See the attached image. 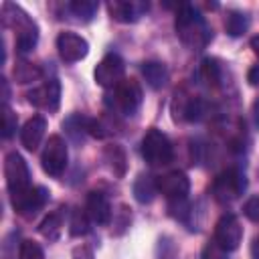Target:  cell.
Returning <instances> with one entry per match:
<instances>
[{"label": "cell", "instance_id": "6da1fadb", "mask_svg": "<svg viewBox=\"0 0 259 259\" xmlns=\"http://www.w3.org/2000/svg\"><path fill=\"white\" fill-rule=\"evenodd\" d=\"M174 28L180 38V42L192 51L204 49L210 38H212V28L208 26L206 18L198 12V8L190 2L178 4L176 18H174Z\"/></svg>", "mask_w": 259, "mask_h": 259}, {"label": "cell", "instance_id": "7a4b0ae2", "mask_svg": "<svg viewBox=\"0 0 259 259\" xmlns=\"http://www.w3.org/2000/svg\"><path fill=\"white\" fill-rule=\"evenodd\" d=\"M2 22H4V26L12 28L16 32V51L18 53H30L36 47V42H38V26L18 4L4 2V6H2Z\"/></svg>", "mask_w": 259, "mask_h": 259}, {"label": "cell", "instance_id": "3957f363", "mask_svg": "<svg viewBox=\"0 0 259 259\" xmlns=\"http://www.w3.org/2000/svg\"><path fill=\"white\" fill-rule=\"evenodd\" d=\"M142 156L150 166H166L174 158L172 142L162 130L150 127L142 138Z\"/></svg>", "mask_w": 259, "mask_h": 259}, {"label": "cell", "instance_id": "277c9868", "mask_svg": "<svg viewBox=\"0 0 259 259\" xmlns=\"http://www.w3.org/2000/svg\"><path fill=\"white\" fill-rule=\"evenodd\" d=\"M245 190H247V176L239 168H227L225 172H221L214 178V182L210 186L214 200L221 204H229V202L241 198Z\"/></svg>", "mask_w": 259, "mask_h": 259}, {"label": "cell", "instance_id": "5b68a950", "mask_svg": "<svg viewBox=\"0 0 259 259\" xmlns=\"http://www.w3.org/2000/svg\"><path fill=\"white\" fill-rule=\"evenodd\" d=\"M4 178L10 196H18L30 188V170L18 152H10L4 158Z\"/></svg>", "mask_w": 259, "mask_h": 259}, {"label": "cell", "instance_id": "8992f818", "mask_svg": "<svg viewBox=\"0 0 259 259\" xmlns=\"http://www.w3.org/2000/svg\"><path fill=\"white\" fill-rule=\"evenodd\" d=\"M67 162H69V150H67V142L61 138V136H49L47 144H45V150L40 154V164H42V170L53 176V178H59L65 168H67Z\"/></svg>", "mask_w": 259, "mask_h": 259}, {"label": "cell", "instance_id": "52a82bcc", "mask_svg": "<svg viewBox=\"0 0 259 259\" xmlns=\"http://www.w3.org/2000/svg\"><path fill=\"white\" fill-rule=\"evenodd\" d=\"M144 101V93L142 87L136 79H123L115 89H113V103L117 107V111H121L123 115H136L138 109L142 107Z\"/></svg>", "mask_w": 259, "mask_h": 259}, {"label": "cell", "instance_id": "ba28073f", "mask_svg": "<svg viewBox=\"0 0 259 259\" xmlns=\"http://www.w3.org/2000/svg\"><path fill=\"white\" fill-rule=\"evenodd\" d=\"M123 73H125V65H123V59L117 55V53H107L95 67L93 71V77H95V83L109 89V87H117L121 81H123Z\"/></svg>", "mask_w": 259, "mask_h": 259}, {"label": "cell", "instance_id": "9c48e42d", "mask_svg": "<svg viewBox=\"0 0 259 259\" xmlns=\"http://www.w3.org/2000/svg\"><path fill=\"white\" fill-rule=\"evenodd\" d=\"M243 241V227L235 214H223L214 227V243L225 251H235Z\"/></svg>", "mask_w": 259, "mask_h": 259}, {"label": "cell", "instance_id": "30bf717a", "mask_svg": "<svg viewBox=\"0 0 259 259\" xmlns=\"http://www.w3.org/2000/svg\"><path fill=\"white\" fill-rule=\"evenodd\" d=\"M28 101L42 111L55 113L61 103V83L57 79H47L42 85L28 91Z\"/></svg>", "mask_w": 259, "mask_h": 259}, {"label": "cell", "instance_id": "8fae6325", "mask_svg": "<svg viewBox=\"0 0 259 259\" xmlns=\"http://www.w3.org/2000/svg\"><path fill=\"white\" fill-rule=\"evenodd\" d=\"M156 184H158V192L170 200H182L190 192V178L180 170H172L158 176Z\"/></svg>", "mask_w": 259, "mask_h": 259}, {"label": "cell", "instance_id": "7c38bea8", "mask_svg": "<svg viewBox=\"0 0 259 259\" xmlns=\"http://www.w3.org/2000/svg\"><path fill=\"white\" fill-rule=\"evenodd\" d=\"M49 194L51 192L45 186H30L26 192H22L18 196H12V206L18 214L32 217L49 202Z\"/></svg>", "mask_w": 259, "mask_h": 259}, {"label": "cell", "instance_id": "4fadbf2b", "mask_svg": "<svg viewBox=\"0 0 259 259\" xmlns=\"http://www.w3.org/2000/svg\"><path fill=\"white\" fill-rule=\"evenodd\" d=\"M57 51L65 63H77L87 57L89 42L75 32H61L57 36Z\"/></svg>", "mask_w": 259, "mask_h": 259}, {"label": "cell", "instance_id": "5bb4252c", "mask_svg": "<svg viewBox=\"0 0 259 259\" xmlns=\"http://www.w3.org/2000/svg\"><path fill=\"white\" fill-rule=\"evenodd\" d=\"M150 4L144 0H111L107 2V10L117 22H136L148 12Z\"/></svg>", "mask_w": 259, "mask_h": 259}, {"label": "cell", "instance_id": "9a60e30c", "mask_svg": "<svg viewBox=\"0 0 259 259\" xmlns=\"http://www.w3.org/2000/svg\"><path fill=\"white\" fill-rule=\"evenodd\" d=\"M85 212L91 219V223H95V225H107V223H111V214H113L107 196L103 192H99V190H91L87 194Z\"/></svg>", "mask_w": 259, "mask_h": 259}, {"label": "cell", "instance_id": "2e32d148", "mask_svg": "<svg viewBox=\"0 0 259 259\" xmlns=\"http://www.w3.org/2000/svg\"><path fill=\"white\" fill-rule=\"evenodd\" d=\"M45 132H47V119L42 115H32L20 130V142L22 146L28 150V152H34L42 138H45Z\"/></svg>", "mask_w": 259, "mask_h": 259}, {"label": "cell", "instance_id": "e0dca14e", "mask_svg": "<svg viewBox=\"0 0 259 259\" xmlns=\"http://www.w3.org/2000/svg\"><path fill=\"white\" fill-rule=\"evenodd\" d=\"M89 123L91 119L81 115V113H73L69 115L65 121H63V130L67 134V138L73 142V144H81L85 140V136L89 134Z\"/></svg>", "mask_w": 259, "mask_h": 259}, {"label": "cell", "instance_id": "ac0fdd59", "mask_svg": "<svg viewBox=\"0 0 259 259\" xmlns=\"http://www.w3.org/2000/svg\"><path fill=\"white\" fill-rule=\"evenodd\" d=\"M142 75L152 89H162L168 81V69L160 61H146L142 65Z\"/></svg>", "mask_w": 259, "mask_h": 259}, {"label": "cell", "instance_id": "d6986e66", "mask_svg": "<svg viewBox=\"0 0 259 259\" xmlns=\"http://www.w3.org/2000/svg\"><path fill=\"white\" fill-rule=\"evenodd\" d=\"M198 77L200 81L206 85V87H219L223 83V69H221V63L219 59L214 57H206L202 59L200 63V69H198Z\"/></svg>", "mask_w": 259, "mask_h": 259}, {"label": "cell", "instance_id": "ffe728a7", "mask_svg": "<svg viewBox=\"0 0 259 259\" xmlns=\"http://www.w3.org/2000/svg\"><path fill=\"white\" fill-rule=\"evenodd\" d=\"M158 192V184H156V178L150 176V174H140L136 180H134V198L142 204H148L154 200Z\"/></svg>", "mask_w": 259, "mask_h": 259}, {"label": "cell", "instance_id": "44dd1931", "mask_svg": "<svg viewBox=\"0 0 259 259\" xmlns=\"http://www.w3.org/2000/svg\"><path fill=\"white\" fill-rule=\"evenodd\" d=\"M103 158H105L109 170H111L117 178H121V176L125 174V170H127V158H125V152H123L121 146H117V144H109V146H105V150H103Z\"/></svg>", "mask_w": 259, "mask_h": 259}, {"label": "cell", "instance_id": "7402d4cb", "mask_svg": "<svg viewBox=\"0 0 259 259\" xmlns=\"http://www.w3.org/2000/svg\"><path fill=\"white\" fill-rule=\"evenodd\" d=\"M63 217H65L63 208H59V210L47 214V217L40 221V225H38V233H40L45 239H49V241H57V239L61 237V231H63Z\"/></svg>", "mask_w": 259, "mask_h": 259}, {"label": "cell", "instance_id": "603a6c76", "mask_svg": "<svg viewBox=\"0 0 259 259\" xmlns=\"http://www.w3.org/2000/svg\"><path fill=\"white\" fill-rule=\"evenodd\" d=\"M67 10L79 22H89L95 16V12L99 10V2H95V0H75V2L67 4Z\"/></svg>", "mask_w": 259, "mask_h": 259}, {"label": "cell", "instance_id": "cb8c5ba5", "mask_svg": "<svg viewBox=\"0 0 259 259\" xmlns=\"http://www.w3.org/2000/svg\"><path fill=\"white\" fill-rule=\"evenodd\" d=\"M249 28V16L241 10H229L225 18V30L231 36H241Z\"/></svg>", "mask_w": 259, "mask_h": 259}, {"label": "cell", "instance_id": "d4e9b609", "mask_svg": "<svg viewBox=\"0 0 259 259\" xmlns=\"http://www.w3.org/2000/svg\"><path fill=\"white\" fill-rule=\"evenodd\" d=\"M12 73H14L16 83H30V81H34V79H38L42 75V71L36 65L28 63V61H18L14 65V71Z\"/></svg>", "mask_w": 259, "mask_h": 259}, {"label": "cell", "instance_id": "484cf974", "mask_svg": "<svg viewBox=\"0 0 259 259\" xmlns=\"http://www.w3.org/2000/svg\"><path fill=\"white\" fill-rule=\"evenodd\" d=\"M89 217H87V212L85 210H81V208H75L73 212H71V221H69V231H71V235L73 237H81V235H85L87 231H89Z\"/></svg>", "mask_w": 259, "mask_h": 259}, {"label": "cell", "instance_id": "4316f807", "mask_svg": "<svg viewBox=\"0 0 259 259\" xmlns=\"http://www.w3.org/2000/svg\"><path fill=\"white\" fill-rule=\"evenodd\" d=\"M16 123H18L16 113L8 107V103H4L2 105V138L4 140L12 138V134L16 132Z\"/></svg>", "mask_w": 259, "mask_h": 259}, {"label": "cell", "instance_id": "83f0119b", "mask_svg": "<svg viewBox=\"0 0 259 259\" xmlns=\"http://www.w3.org/2000/svg\"><path fill=\"white\" fill-rule=\"evenodd\" d=\"M18 259H45V251L36 241H22L18 249Z\"/></svg>", "mask_w": 259, "mask_h": 259}, {"label": "cell", "instance_id": "f1b7e54d", "mask_svg": "<svg viewBox=\"0 0 259 259\" xmlns=\"http://www.w3.org/2000/svg\"><path fill=\"white\" fill-rule=\"evenodd\" d=\"M130 221H132V217H130V210H127V206H119V210H115L113 212V219H111V223L117 227V235L119 233H123L125 231V227H130Z\"/></svg>", "mask_w": 259, "mask_h": 259}, {"label": "cell", "instance_id": "f546056e", "mask_svg": "<svg viewBox=\"0 0 259 259\" xmlns=\"http://www.w3.org/2000/svg\"><path fill=\"white\" fill-rule=\"evenodd\" d=\"M243 212H245V217H247L249 221L259 223V196L249 198V200L245 202V206H243Z\"/></svg>", "mask_w": 259, "mask_h": 259}, {"label": "cell", "instance_id": "4dcf8cb0", "mask_svg": "<svg viewBox=\"0 0 259 259\" xmlns=\"http://www.w3.org/2000/svg\"><path fill=\"white\" fill-rule=\"evenodd\" d=\"M225 249H221L214 241L210 243V245H206V249H204V253H202V259H225Z\"/></svg>", "mask_w": 259, "mask_h": 259}, {"label": "cell", "instance_id": "1f68e13d", "mask_svg": "<svg viewBox=\"0 0 259 259\" xmlns=\"http://www.w3.org/2000/svg\"><path fill=\"white\" fill-rule=\"evenodd\" d=\"M73 259H93V251L87 245H79L73 249Z\"/></svg>", "mask_w": 259, "mask_h": 259}, {"label": "cell", "instance_id": "d6a6232c", "mask_svg": "<svg viewBox=\"0 0 259 259\" xmlns=\"http://www.w3.org/2000/svg\"><path fill=\"white\" fill-rule=\"evenodd\" d=\"M247 79H249V83H251V85H259V65H255V67L249 71Z\"/></svg>", "mask_w": 259, "mask_h": 259}, {"label": "cell", "instance_id": "836d02e7", "mask_svg": "<svg viewBox=\"0 0 259 259\" xmlns=\"http://www.w3.org/2000/svg\"><path fill=\"white\" fill-rule=\"evenodd\" d=\"M251 49H253V53L259 57V34H255V36L251 38Z\"/></svg>", "mask_w": 259, "mask_h": 259}, {"label": "cell", "instance_id": "e575fe53", "mask_svg": "<svg viewBox=\"0 0 259 259\" xmlns=\"http://www.w3.org/2000/svg\"><path fill=\"white\" fill-rule=\"evenodd\" d=\"M251 253H253V259H259V239H255V241H253Z\"/></svg>", "mask_w": 259, "mask_h": 259}, {"label": "cell", "instance_id": "d590c367", "mask_svg": "<svg viewBox=\"0 0 259 259\" xmlns=\"http://www.w3.org/2000/svg\"><path fill=\"white\" fill-rule=\"evenodd\" d=\"M255 121H257V125H259V101L255 103Z\"/></svg>", "mask_w": 259, "mask_h": 259}]
</instances>
